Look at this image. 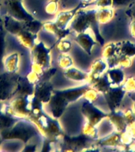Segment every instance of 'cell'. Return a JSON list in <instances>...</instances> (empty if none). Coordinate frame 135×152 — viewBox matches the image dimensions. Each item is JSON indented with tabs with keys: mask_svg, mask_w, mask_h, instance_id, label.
Returning a JSON list of instances; mask_svg holds the SVG:
<instances>
[{
	"mask_svg": "<svg viewBox=\"0 0 135 152\" xmlns=\"http://www.w3.org/2000/svg\"><path fill=\"white\" fill-rule=\"evenodd\" d=\"M70 29L77 33H84L88 29H91L94 33L97 41L101 45H104V38L99 34L97 10H78L70 24Z\"/></svg>",
	"mask_w": 135,
	"mask_h": 152,
	"instance_id": "obj_1",
	"label": "cell"
},
{
	"mask_svg": "<svg viewBox=\"0 0 135 152\" xmlns=\"http://www.w3.org/2000/svg\"><path fill=\"white\" fill-rule=\"evenodd\" d=\"M28 120L35 124L44 139L57 140L62 135V130L57 119L51 117L44 111L37 116L28 117Z\"/></svg>",
	"mask_w": 135,
	"mask_h": 152,
	"instance_id": "obj_2",
	"label": "cell"
},
{
	"mask_svg": "<svg viewBox=\"0 0 135 152\" xmlns=\"http://www.w3.org/2000/svg\"><path fill=\"white\" fill-rule=\"evenodd\" d=\"M38 133L40 132L34 124L28 119H21L17 121L10 128L2 131L1 136L3 140H20L27 143Z\"/></svg>",
	"mask_w": 135,
	"mask_h": 152,
	"instance_id": "obj_3",
	"label": "cell"
},
{
	"mask_svg": "<svg viewBox=\"0 0 135 152\" xmlns=\"http://www.w3.org/2000/svg\"><path fill=\"white\" fill-rule=\"evenodd\" d=\"M32 70L41 75L44 71L50 68L51 48L45 46L42 41H38L31 49Z\"/></svg>",
	"mask_w": 135,
	"mask_h": 152,
	"instance_id": "obj_4",
	"label": "cell"
},
{
	"mask_svg": "<svg viewBox=\"0 0 135 152\" xmlns=\"http://www.w3.org/2000/svg\"><path fill=\"white\" fill-rule=\"evenodd\" d=\"M20 75L5 71L0 74V102H6L16 96Z\"/></svg>",
	"mask_w": 135,
	"mask_h": 152,
	"instance_id": "obj_5",
	"label": "cell"
},
{
	"mask_svg": "<svg viewBox=\"0 0 135 152\" xmlns=\"http://www.w3.org/2000/svg\"><path fill=\"white\" fill-rule=\"evenodd\" d=\"M81 113L85 117L86 121L94 125L99 124L108 115L88 101H85L81 105Z\"/></svg>",
	"mask_w": 135,
	"mask_h": 152,
	"instance_id": "obj_6",
	"label": "cell"
},
{
	"mask_svg": "<svg viewBox=\"0 0 135 152\" xmlns=\"http://www.w3.org/2000/svg\"><path fill=\"white\" fill-rule=\"evenodd\" d=\"M126 93V92L123 89V86H111L106 92L103 94L111 112L117 110L125 96Z\"/></svg>",
	"mask_w": 135,
	"mask_h": 152,
	"instance_id": "obj_7",
	"label": "cell"
},
{
	"mask_svg": "<svg viewBox=\"0 0 135 152\" xmlns=\"http://www.w3.org/2000/svg\"><path fill=\"white\" fill-rule=\"evenodd\" d=\"M92 139L85 136V135H78L76 137H69L64 135L62 140V146L70 147L68 151H88L92 147Z\"/></svg>",
	"mask_w": 135,
	"mask_h": 152,
	"instance_id": "obj_8",
	"label": "cell"
},
{
	"mask_svg": "<svg viewBox=\"0 0 135 152\" xmlns=\"http://www.w3.org/2000/svg\"><path fill=\"white\" fill-rule=\"evenodd\" d=\"M7 14L12 18L21 21H30L34 19L31 14H29L23 7L21 0L8 1L6 2Z\"/></svg>",
	"mask_w": 135,
	"mask_h": 152,
	"instance_id": "obj_9",
	"label": "cell"
},
{
	"mask_svg": "<svg viewBox=\"0 0 135 152\" xmlns=\"http://www.w3.org/2000/svg\"><path fill=\"white\" fill-rule=\"evenodd\" d=\"M70 104L63 96H62L58 90H54L51 99H50L48 104H49L50 112L52 113V117L54 118H59L66 111V108Z\"/></svg>",
	"mask_w": 135,
	"mask_h": 152,
	"instance_id": "obj_10",
	"label": "cell"
},
{
	"mask_svg": "<svg viewBox=\"0 0 135 152\" xmlns=\"http://www.w3.org/2000/svg\"><path fill=\"white\" fill-rule=\"evenodd\" d=\"M53 91L54 88L50 80H39L34 87V95L44 104L49 102Z\"/></svg>",
	"mask_w": 135,
	"mask_h": 152,
	"instance_id": "obj_11",
	"label": "cell"
},
{
	"mask_svg": "<svg viewBox=\"0 0 135 152\" xmlns=\"http://www.w3.org/2000/svg\"><path fill=\"white\" fill-rule=\"evenodd\" d=\"M74 41L89 55L92 53V48L97 43V40H95L94 38H92L91 34L87 31L78 33V35L74 38Z\"/></svg>",
	"mask_w": 135,
	"mask_h": 152,
	"instance_id": "obj_12",
	"label": "cell"
},
{
	"mask_svg": "<svg viewBox=\"0 0 135 152\" xmlns=\"http://www.w3.org/2000/svg\"><path fill=\"white\" fill-rule=\"evenodd\" d=\"M107 117L111 125L115 128V132L122 133L126 130L128 125L126 122L123 112L118 111V110L112 111L111 112V113L107 115Z\"/></svg>",
	"mask_w": 135,
	"mask_h": 152,
	"instance_id": "obj_13",
	"label": "cell"
},
{
	"mask_svg": "<svg viewBox=\"0 0 135 152\" xmlns=\"http://www.w3.org/2000/svg\"><path fill=\"white\" fill-rule=\"evenodd\" d=\"M16 38L21 46L27 49H32L34 45L38 42L37 35L33 34L27 30L22 29V30L17 34Z\"/></svg>",
	"mask_w": 135,
	"mask_h": 152,
	"instance_id": "obj_14",
	"label": "cell"
},
{
	"mask_svg": "<svg viewBox=\"0 0 135 152\" xmlns=\"http://www.w3.org/2000/svg\"><path fill=\"white\" fill-rule=\"evenodd\" d=\"M2 23L4 28L7 32L12 35L16 36L18 34L23 28V21H18L17 19L12 18L8 14H6L2 19Z\"/></svg>",
	"mask_w": 135,
	"mask_h": 152,
	"instance_id": "obj_15",
	"label": "cell"
},
{
	"mask_svg": "<svg viewBox=\"0 0 135 152\" xmlns=\"http://www.w3.org/2000/svg\"><path fill=\"white\" fill-rule=\"evenodd\" d=\"M87 88L86 86H82L70 88V89H66V90H58V92L62 96H63L69 103H71V102L78 101L81 97H83V94Z\"/></svg>",
	"mask_w": 135,
	"mask_h": 152,
	"instance_id": "obj_16",
	"label": "cell"
},
{
	"mask_svg": "<svg viewBox=\"0 0 135 152\" xmlns=\"http://www.w3.org/2000/svg\"><path fill=\"white\" fill-rule=\"evenodd\" d=\"M81 5H79L78 7H76L75 9L72 10L62 11L57 14L56 18H55V21H54L57 26H59V28H62V29L67 28V26H69L70 24L72 19L73 18V17L75 16L76 13L78 12V10L80 9Z\"/></svg>",
	"mask_w": 135,
	"mask_h": 152,
	"instance_id": "obj_17",
	"label": "cell"
},
{
	"mask_svg": "<svg viewBox=\"0 0 135 152\" xmlns=\"http://www.w3.org/2000/svg\"><path fill=\"white\" fill-rule=\"evenodd\" d=\"M120 137L121 133L115 132L98 140L96 143V146L100 147H123V145L121 143Z\"/></svg>",
	"mask_w": 135,
	"mask_h": 152,
	"instance_id": "obj_18",
	"label": "cell"
},
{
	"mask_svg": "<svg viewBox=\"0 0 135 152\" xmlns=\"http://www.w3.org/2000/svg\"><path fill=\"white\" fill-rule=\"evenodd\" d=\"M16 121L15 117L7 113V104L0 102V132L10 128Z\"/></svg>",
	"mask_w": 135,
	"mask_h": 152,
	"instance_id": "obj_19",
	"label": "cell"
},
{
	"mask_svg": "<svg viewBox=\"0 0 135 152\" xmlns=\"http://www.w3.org/2000/svg\"><path fill=\"white\" fill-rule=\"evenodd\" d=\"M43 29L47 33H52L59 40L66 37L71 31L70 28L62 29V28H59L54 21H47V22L43 23Z\"/></svg>",
	"mask_w": 135,
	"mask_h": 152,
	"instance_id": "obj_20",
	"label": "cell"
},
{
	"mask_svg": "<svg viewBox=\"0 0 135 152\" xmlns=\"http://www.w3.org/2000/svg\"><path fill=\"white\" fill-rule=\"evenodd\" d=\"M106 75L111 86H120L125 80V75L123 70L118 67H112L109 69L107 71Z\"/></svg>",
	"mask_w": 135,
	"mask_h": 152,
	"instance_id": "obj_21",
	"label": "cell"
},
{
	"mask_svg": "<svg viewBox=\"0 0 135 152\" xmlns=\"http://www.w3.org/2000/svg\"><path fill=\"white\" fill-rule=\"evenodd\" d=\"M19 55L17 53H13L8 56L4 57L3 59V69L5 71L10 73H17L18 71Z\"/></svg>",
	"mask_w": 135,
	"mask_h": 152,
	"instance_id": "obj_22",
	"label": "cell"
},
{
	"mask_svg": "<svg viewBox=\"0 0 135 152\" xmlns=\"http://www.w3.org/2000/svg\"><path fill=\"white\" fill-rule=\"evenodd\" d=\"M34 87L35 85L31 83L26 78V77L20 76L18 80V88L16 95L28 96V95L34 94Z\"/></svg>",
	"mask_w": 135,
	"mask_h": 152,
	"instance_id": "obj_23",
	"label": "cell"
},
{
	"mask_svg": "<svg viewBox=\"0 0 135 152\" xmlns=\"http://www.w3.org/2000/svg\"><path fill=\"white\" fill-rule=\"evenodd\" d=\"M64 76L70 80L75 81V82H82L86 81L88 77V74L83 72L81 70L75 67H70L68 69L64 70Z\"/></svg>",
	"mask_w": 135,
	"mask_h": 152,
	"instance_id": "obj_24",
	"label": "cell"
},
{
	"mask_svg": "<svg viewBox=\"0 0 135 152\" xmlns=\"http://www.w3.org/2000/svg\"><path fill=\"white\" fill-rule=\"evenodd\" d=\"M114 11L110 7H101L97 10V19L99 24H107L113 18Z\"/></svg>",
	"mask_w": 135,
	"mask_h": 152,
	"instance_id": "obj_25",
	"label": "cell"
},
{
	"mask_svg": "<svg viewBox=\"0 0 135 152\" xmlns=\"http://www.w3.org/2000/svg\"><path fill=\"white\" fill-rule=\"evenodd\" d=\"M118 54L129 57L135 56V44L130 40L118 43Z\"/></svg>",
	"mask_w": 135,
	"mask_h": 152,
	"instance_id": "obj_26",
	"label": "cell"
},
{
	"mask_svg": "<svg viewBox=\"0 0 135 152\" xmlns=\"http://www.w3.org/2000/svg\"><path fill=\"white\" fill-rule=\"evenodd\" d=\"M118 54V43H108L104 45V48L102 50V58L105 59H109L112 57L115 56Z\"/></svg>",
	"mask_w": 135,
	"mask_h": 152,
	"instance_id": "obj_27",
	"label": "cell"
},
{
	"mask_svg": "<svg viewBox=\"0 0 135 152\" xmlns=\"http://www.w3.org/2000/svg\"><path fill=\"white\" fill-rule=\"evenodd\" d=\"M111 86V84L109 81L107 75H101L100 77L98 78V80L95 83H93L90 87L94 88L95 90H97L99 93L104 94V92H106L107 90H108L109 88Z\"/></svg>",
	"mask_w": 135,
	"mask_h": 152,
	"instance_id": "obj_28",
	"label": "cell"
},
{
	"mask_svg": "<svg viewBox=\"0 0 135 152\" xmlns=\"http://www.w3.org/2000/svg\"><path fill=\"white\" fill-rule=\"evenodd\" d=\"M23 28L33 34H36L43 29V23L35 18L30 21H23Z\"/></svg>",
	"mask_w": 135,
	"mask_h": 152,
	"instance_id": "obj_29",
	"label": "cell"
},
{
	"mask_svg": "<svg viewBox=\"0 0 135 152\" xmlns=\"http://www.w3.org/2000/svg\"><path fill=\"white\" fill-rule=\"evenodd\" d=\"M81 134L92 140H97L98 137V128H97V125L86 121L81 129Z\"/></svg>",
	"mask_w": 135,
	"mask_h": 152,
	"instance_id": "obj_30",
	"label": "cell"
},
{
	"mask_svg": "<svg viewBox=\"0 0 135 152\" xmlns=\"http://www.w3.org/2000/svg\"><path fill=\"white\" fill-rule=\"evenodd\" d=\"M6 34L7 31L4 26L0 23V70L3 69V59L5 57V48H6Z\"/></svg>",
	"mask_w": 135,
	"mask_h": 152,
	"instance_id": "obj_31",
	"label": "cell"
},
{
	"mask_svg": "<svg viewBox=\"0 0 135 152\" xmlns=\"http://www.w3.org/2000/svg\"><path fill=\"white\" fill-rule=\"evenodd\" d=\"M73 59L70 56L66 54V53H61L58 56L57 59V64L58 66H59V68H61L62 70H66L72 66L73 65Z\"/></svg>",
	"mask_w": 135,
	"mask_h": 152,
	"instance_id": "obj_32",
	"label": "cell"
},
{
	"mask_svg": "<svg viewBox=\"0 0 135 152\" xmlns=\"http://www.w3.org/2000/svg\"><path fill=\"white\" fill-rule=\"evenodd\" d=\"M107 68V64L104 61V59H97L92 62V64H91L90 71L102 75L106 71Z\"/></svg>",
	"mask_w": 135,
	"mask_h": 152,
	"instance_id": "obj_33",
	"label": "cell"
},
{
	"mask_svg": "<svg viewBox=\"0 0 135 152\" xmlns=\"http://www.w3.org/2000/svg\"><path fill=\"white\" fill-rule=\"evenodd\" d=\"M132 63L131 57L119 54L117 57V60H116V67L120 66L122 68H129L132 66Z\"/></svg>",
	"mask_w": 135,
	"mask_h": 152,
	"instance_id": "obj_34",
	"label": "cell"
},
{
	"mask_svg": "<svg viewBox=\"0 0 135 152\" xmlns=\"http://www.w3.org/2000/svg\"><path fill=\"white\" fill-rule=\"evenodd\" d=\"M72 48V44L70 40L66 39H62L58 41L56 44V49L60 53H67Z\"/></svg>",
	"mask_w": 135,
	"mask_h": 152,
	"instance_id": "obj_35",
	"label": "cell"
},
{
	"mask_svg": "<svg viewBox=\"0 0 135 152\" xmlns=\"http://www.w3.org/2000/svg\"><path fill=\"white\" fill-rule=\"evenodd\" d=\"M98 95H99V92L97 90H95L94 88L90 87L86 89L83 94V97L85 98V101H88L91 103H94L98 99Z\"/></svg>",
	"mask_w": 135,
	"mask_h": 152,
	"instance_id": "obj_36",
	"label": "cell"
},
{
	"mask_svg": "<svg viewBox=\"0 0 135 152\" xmlns=\"http://www.w3.org/2000/svg\"><path fill=\"white\" fill-rule=\"evenodd\" d=\"M123 87L126 93H135V77L130 76L126 78Z\"/></svg>",
	"mask_w": 135,
	"mask_h": 152,
	"instance_id": "obj_37",
	"label": "cell"
},
{
	"mask_svg": "<svg viewBox=\"0 0 135 152\" xmlns=\"http://www.w3.org/2000/svg\"><path fill=\"white\" fill-rule=\"evenodd\" d=\"M59 8L58 0H49L47 4L45 6V12L48 14H55Z\"/></svg>",
	"mask_w": 135,
	"mask_h": 152,
	"instance_id": "obj_38",
	"label": "cell"
},
{
	"mask_svg": "<svg viewBox=\"0 0 135 152\" xmlns=\"http://www.w3.org/2000/svg\"><path fill=\"white\" fill-rule=\"evenodd\" d=\"M134 140V139L132 137V135H130V132L127 130L121 133L120 141L121 143L124 146V147H127L128 145L130 144L131 142Z\"/></svg>",
	"mask_w": 135,
	"mask_h": 152,
	"instance_id": "obj_39",
	"label": "cell"
},
{
	"mask_svg": "<svg viewBox=\"0 0 135 152\" xmlns=\"http://www.w3.org/2000/svg\"><path fill=\"white\" fill-rule=\"evenodd\" d=\"M123 116L126 120V122L127 124V125H130V124L135 121V113H134L132 109H127L123 111Z\"/></svg>",
	"mask_w": 135,
	"mask_h": 152,
	"instance_id": "obj_40",
	"label": "cell"
},
{
	"mask_svg": "<svg viewBox=\"0 0 135 152\" xmlns=\"http://www.w3.org/2000/svg\"><path fill=\"white\" fill-rule=\"evenodd\" d=\"M135 0H112V7L119 8V7H128L134 2Z\"/></svg>",
	"mask_w": 135,
	"mask_h": 152,
	"instance_id": "obj_41",
	"label": "cell"
},
{
	"mask_svg": "<svg viewBox=\"0 0 135 152\" xmlns=\"http://www.w3.org/2000/svg\"><path fill=\"white\" fill-rule=\"evenodd\" d=\"M93 4L99 7V8L110 7L112 6V0H95Z\"/></svg>",
	"mask_w": 135,
	"mask_h": 152,
	"instance_id": "obj_42",
	"label": "cell"
},
{
	"mask_svg": "<svg viewBox=\"0 0 135 152\" xmlns=\"http://www.w3.org/2000/svg\"><path fill=\"white\" fill-rule=\"evenodd\" d=\"M129 7V9H128V10L126 11V14H127L128 15H129V17L131 18L133 20H134L135 19V1L133 2L132 4L130 5V7Z\"/></svg>",
	"mask_w": 135,
	"mask_h": 152,
	"instance_id": "obj_43",
	"label": "cell"
},
{
	"mask_svg": "<svg viewBox=\"0 0 135 152\" xmlns=\"http://www.w3.org/2000/svg\"><path fill=\"white\" fill-rule=\"evenodd\" d=\"M126 130L130 132V134L132 135V137L135 140V121L133 122L132 124H130V125L127 126Z\"/></svg>",
	"mask_w": 135,
	"mask_h": 152,
	"instance_id": "obj_44",
	"label": "cell"
},
{
	"mask_svg": "<svg viewBox=\"0 0 135 152\" xmlns=\"http://www.w3.org/2000/svg\"><path fill=\"white\" fill-rule=\"evenodd\" d=\"M130 31L131 36H132L134 38H135V19L134 20H133L131 24H130Z\"/></svg>",
	"mask_w": 135,
	"mask_h": 152,
	"instance_id": "obj_45",
	"label": "cell"
},
{
	"mask_svg": "<svg viewBox=\"0 0 135 152\" xmlns=\"http://www.w3.org/2000/svg\"><path fill=\"white\" fill-rule=\"evenodd\" d=\"M36 150V145H26L23 149L24 151H35Z\"/></svg>",
	"mask_w": 135,
	"mask_h": 152,
	"instance_id": "obj_46",
	"label": "cell"
},
{
	"mask_svg": "<svg viewBox=\"0 0 135 152\" xmlns=\"http://www.w3.org/2000/svg\"><path fill=\"white\" fill-rule=\"evenodd\" d=\"M92 1V0H81V2H84V3H89Z\"/></svg>",
	"mask_w": 135,
	"mask_h": 152,
	"instance_id": "obj_47",
	"label": "cell"
},
{
	"mask_svg": "<svg viewBox=\"0 0 135 152\" xmlns=\"http://www.w3.org/2000/svg\"><path fill=\"white\" fill-rule=\"evenodd\" d=\"M132 109H133V111H134V113H135V102H134V104H133Z\"/></svg>",
	"mask_w": 135,
	"mask_h": 152,
	"instance_id": "obj_48",
	"label": "cell"
},
{
	"mask_svg": "<svg viewBox=\"0 0 135 152\" xmlns=\"http://www.w3.org/2000/svg\"><path fill=\"white\" fill-rule=\"evenodd\" d=\"M2 140H3V139H2V137L1 136V135H0V146H1V144H2Z\"/></svg>",
	"mask_w": 135,
	"mask_h": 152,
	"instance_id": "obj_49",
	"label": "cell"
},
{
	"mask_svg": "<svg viewBox=\"0 0 135 152\" xmlns=\"http://www.w3.org/2000/svg\"><path fill=\"white\" fill-rule=\"evenodd\" d=\"M0 23H2V18L0 17Z\"/></svg>",
	"mask_w": 135,
	"mask_h": 152,
	"instance_id": "obj_50",
	"label": "cell"
},
{
	"mask_svg": "<svg viewBox=\"0 0 135 152\" xmlns=\"http://www.w3.org/2000/svg\"><path fill=\"white\" fill-rule=\"evenodd\" d=\"M8 1H16V0H6V2H8Z\"/></svg>",
	"mask_w": 135,
	"mask_h": 152,
	"instance_id": "obj_51",
	"label": "cell"
},
{
	"mask_svg": "<svg viewBox=\"0 0 135 152\" xmlns=\"http://www.w3.org/2000/svg\"><path fill=\"white\" fill-rule=\"evenodd\" d=\"M1 5H2V0H0V7H1Z\"/></svg>",
	"mask_w": 135,
	"mask_h": 152,
	"instance_id": "obj_52",
	"label": "cell"
},
{
	"mask_svg": "<svg viewBox=\"0 0 135 152\" xmlns=\"http://www.w3.org/2000/svg\"><path fill=\"white\" fill-rule=\"evenodd\" d=\"M66 1V0H62V2H65Z\"/></svg>",
	"mask_w": 135,
	"mask_h": 152,
	"instance_id": "obj_53",
	"label": "cell"
},
{
	"mask_svg": "<svg viewBox=\"0 0 135 152\" xmlns=\"http://www.w3.org/2000/svg\"><path fill=\"white\" fill-rule=\"evenodd\" d=\"M48 1H49V0H48Z\"/></svg>",
	"mask_w": 135,
	"mask_h": 152,
	"instance_id": "obj_54",
	"label": "cell"
}]
</instances>
